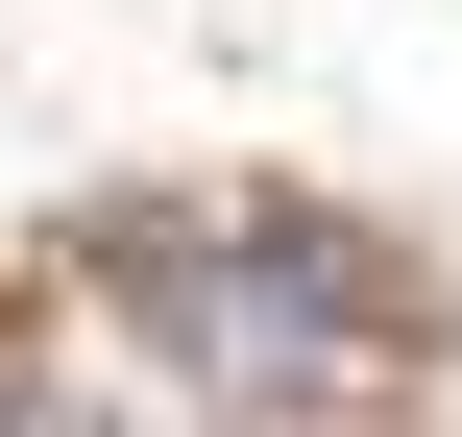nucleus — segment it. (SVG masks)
Here are the masks:
<instances>
[{"instance_id": "nucleus-1", "label": "nucleus", "mask_w": 462, "mask_h": 437, "mask_svg": "<svg viewBox=\"0 0 462 437\" xmlns=\"http://www.w3.org/2000/svg\"><path fill=\"white\" fill-rule=\"evenodd\" d=\"M122 292H146V341H171L195 389H341V365L390 341L365 268H341L317 219H195V243H146Z\"/></svg>"}]
</instances>
